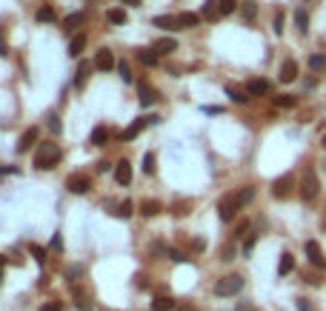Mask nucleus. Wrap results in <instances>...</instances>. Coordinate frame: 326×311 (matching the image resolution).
<instances>
[{"label":"nucleus","instance_id":"obj_1","mask_svg":"<svg viewBox=\"0 0 326 311\" xmlns=\"http://www.w3.org/2000/svg\"><path fill=\"white\" fill-rule=\"evenodd\" d=\"M60 157H63L60 146L46 140V143H40V149H37V154H35V168H55L60 163Z\"/></svg>","mask_w":326,"mask_h":311},{"label":"nucleus","instance_id":"obj_2","mask_svg":"<svg viewBox=\"0 0 326 311\" xmlns=\"http://www.w3.org/2000/svg\"><path fill=\"white\" fill-rule=\"evenodd\" d=\"M240 289H243V277L240 274H229V277H223V280L215 282V294L217 297H235Z\"/></svg>","mask_w":326,"mask_h":311},{"label":"nucleus","instance_id":"obj_3","mask_svg":"<svg viewBox=\"0 0 326 311\" xmlns=\"http://www.w3.org/2000/svg\"><path fill=\"white\" fill-rule=\"evenodd\" d=\"M320 191V183H318V174H315V168H306L304 180H300V197L304 200H315Z\"/></svg>","mask_w":326,"mask_h":311},{"label":"nucleus","instance_id":"obj_4","mask_svg":"<svg viewBox=\"0 0 326 311\" xmlns=\"http://www.w3.org/2000/svg\"><path fill=\"white\" fill-rule=\"evenodd\" d=\"M158 123H160V117H158V115L140 117L138 123H132L129 129H123V131H120V140H135V137H138V134H140V131L146 129V126H158Z\"/></svg>","mask_w":326,"mask_h":311},{"label":"nucleus","instance_id":"obj_5","mask_svg":"<svg viewBox=\"0 0 326 311\" xmlns=\"http://www.w3.org/2000/svg\"><path fill=\"white\" fill-rule=\"evenodd\" d=\"M238 211H240V206H238V200H235V194L223 197V200L217 203V214H220V220H223V223H232Z\"/></svg>","mask_w":326,"mask_h":311},{"label":"nucleus","instance_id":"obj_6","mask_svg":"<svg viewBox=\"0 0 326 311\" xmlns=\"http://www.w3.org/2000/svg\"><path fill=\"white\" fill-rule=\"evenodd\" d=\"M66 188H69L72 194H86L89 188H92V177H89V174H72V177L66 180Z\"/></svg>","mask_w":326,"mask_h":311},{"label":"nucleus","instance_id":"obj_7","mask_svg":"<svg viewBox=\"0 0 326 311\" xmlns=\"http://www.w3.org/2000/svg\"><path fill=\"white\" fill-rule=\"evenodd\" d=\"M292 186H295V177H292V174H283V177H278V180L272 183V194H275L278 200H281V197H289Z\"/></svg>","mask_w":326,"mask_h":311},{"label":"nucleus","instance_id":"obj_8","mask_svg":"<svg viewBox=\"0 0 326 311\" xmlns=\"http://www.w3.org/2000/svg\"><path fill=\"white\" fill-rule=\"evenodd\" d=\"M72 300H74V308H78V311H92L94 308L92 294H89L86 289H80V286H74V289H72Z\"/></svg>","mask_w":326,"mask_h":311},{"label":"nucleus","instance_id":"obj_9","mask_svg":"<svg viewBox=\"0 0 326 311\" xmlns=\"http://www.w3.org/2000/svg\"><path fill=\"white\" fill-rule=\"evenodd\" d=\"M306 257H309L312 266H318V268H326V257H323V248L315 243V240H306Z\"/></svg>","mask_w":326,"mask_h":311},{"label":"nucleus","instance_id":"obj_10","mask_svg":"<svg viewBox=\"0 0 326 311\" xmlns=\"http://www.w3.org/2000/svg\"><path fill=\"white\" fill-rule=\"evenodd\" d=\"M115 66H117V60H115V54H112L109 49H101L97 54H94V69H97V72H112Z\"/></svg>","mask_w":326,"mask_h":311},{"label":"nucleus","instance_id":"obj_11","mask_svg":"<svg viewBox=\"0 0 326 311\" xmlns=\"http://www.w3.org/2000/svg\"><path fill=\"white\" fill-rule=\"evenodd\" d=\"M37 140H40V129H37V126H29V129L20 134V140H17V152H29Z\"/></svg>","mask_w":326,"mask_h":311},{"label":"nucleus","instance_id":"obj_12","mask_svg":"<svg viewBox=\"0 0 326 311\" xmlns=\"http://www.w3.org/2000/svg\"><path fill=\"white\" fill-rule=\"evenodd\" d=\"M115 183L117 186H129L132 183V163L129 160H120L115 166Z\"/></svg>","mask_w":326,"mask_h":311},{"label":"nucleus","instance_id":"obj_13","mask_svg":"<svg viewBox=\"0 0 326 311\" xmlns=\"http://www.w3.org/2000/svg\"><path fill=\"white\" fill-rule=\"evenodd\" d=\"M281 83H292V80H297V63L295 60H286V63L281 66Z\"/></svg>","mask_w":326,"mask_h":311},{"label":"nucleus","instance_id":"obj_14","mask_svg":"<svg viewBox=\"0 0 326 311\" xmlns=\"http://www.w3.org/2000/svg\"><path fill=\"white\" fill-rule=\"evenodd\" d=\"M160 211H163V206H160L158 200H143L140 203V214H143V217H158Z\"/></svg>","mask_w":326,"mask_h":311},{"label":"nucleus","instance_id":"obj_15","mask_svg":"<svg viewBox=\"0 0 326 311\" xmlns=\"http://www.w3.org/2000/svg\"><path fill=\"white\" fill-rule=\"evenodd\" d=\"M292 268H295V257H292L289 251H283L281 254V263H278V274L286 277V274H292Z\"/></svg>","mask_w":326,"mask_h":311},{"label":"nucleus","instance_id":"obj_16","mask_svg":"<svg viewBox=\"0 0 326 311\" xmlns=\"http://www.w3.org/2000/svg\"><path fill=\"white\" fill-rule=\"evenodd\" d=\"M174 49H178V40H174V37H160L158 43H155V51H158V54H172Z\"/></svg>","mask_w":326,"mask_h":311},{"label":"nucleus","instance_id":"obj_17","mask_svg":"<svg viewBox=\"0 0 326 311\" xmlns=\"http://www.w3.org/2000/svg\"><path fill=\"white\" fill-rule=\"evenodd\" d=\"M109 137H112V131H109L106 126H94V131H92V137H89V140H92L94 146H106Z\"/></svg>","mask_w":326,"mask_h":311},{"label":"nucleus","instance_id":"obj_18","mask_svg":"<svg viewBox=\"0 0 326 311\" xmlns=\"http://www.w3.org/2000/svg\"><path fill=\"white\" fill-rule=\"evenodd\" d=\"M135 58H138L143 66H158V51L155 49H138L135 51Z\"/></svg>","mask_w":326,"mask_h":311},{"label":"nucleus","instance_id":"obj_19","mask_svg":"<svg viewBox=\"0 0 326 311\" xmlns=\"http://www.w3.org/2000/svg\"><path fill=\"white\" fill-rule=\"evenodd\" d=\"M83 49H86V35H74L72 43H69V54H72V58H80Z\"/></svg>","mask_w":326,"mask_h":311},{"label":"nucleus","instance_id":"obj_20","mask_svg":"<svg viewBox=\"0 0 326 311\" xmlns=\"http://www.w3.org/2000/svg\"><path fill=\"white\" fill-rule=\"evenodd\" d=\"M86 23V12H74V15H69L63 20V29L69 32V29H78V26H83Z\"/></svg>","mask_w":326,"mask_h":311},{"label":"nucleus","instance_id":"obj_21","mask_svg":"<svg viewBox=\"0 0 326 311\" xmlns=\"http://www.w3.org/2000/svg\"><path fill=\"white\" fill-rule=\"evenodd\" d=\"M152 26H155V29H178V17L160 15V17H155V20H152Z\"/></svg>","mask_w":326,"mask_h":311},{"label":"nucleus","instance_id":"obj_22","mask_svg":"<svg viewBox=\"0 0 326 311\" xmlns=\"http://www.w3.org/2000/svg\"><path fill=\"white\" fill-rule=\"evenodd\" d=\"M269 92V83L263 77H255L249 80V86H246V94H266Z\"/></svg>","mask_w":326,"mask_h":311},{"label":"nucleus","instance_id":"obj_23","mask_svg":"<svg viewBox=\"0 0 326 311\" xmlns=\"http://www.w3.org/2000/svg\"><path fill=\"white\" fill-rule=\"evenodd\" d=\"M138 92H140V106H152V103L158 100V94L146 86V83H138Z\"/></svg>","mask_w":326,"mask_h":311},{"label":"nucleus","instance_id":"obj_24","mask_svg":"<svg viewBox=\"0 0 326 311\" xmlns=\"http://www.w3.org/2000/svg\"><path fill=\"white\" fill-rule=\"evenodd\" d=\"M235 200H238V206H240V209H243V206H246V203H252V200H255V188H252V186L240 188L238 194H235Z\"/></svg>","mask_w":326,"mask_h":311},{"label":"nucleus","instance_id":"obj_25","mask_svg":"<svg viewBox=\"0 0 326 311\" xmlns=\"http://www.w3.org/2000/svg\"><path fill=\"white\" fill-rule=\"evenodd\" d=\"M126 20H129L126 9H109V23H115V26H123Z\"/></svg>","mask_w":326,"mask_h":311},{"label":"nucleus","instance_id":"obj_26","mask_svg":"<svg viewBox=\"0 0 326 311\" xmlns=\"http://www.w3.org/2000/svg\"><path fill=\"white\" fill-rule=\"evenodd\" d=\"M35 20L37 23H52V20H55V9H52V6H40L35 12Z\"/></svg>","mask_w":326,"mask_h":311},{"label":"nucleus","instance_id":"obj_27","mask_svg":"<svg viewBox=\"0 0 326 311\" xmlns=\"http://www.w3.org/2000/svg\"><path fill=\"white\" fill-rule=\"evenodd\" d=\"M172 308H174V300H172V297H155L152 311H172Z\"/></svg>","mask_w":326,"mask_h":311},{"label":"nucleus","instance_id":"obj_28","mask_svg":"<svg viewBox=\"0 0 326 311\" xmlns=\"http://www.w3.org/2000/svg\"><path fill=\"white\" fill-rule=\"evenodd\" d=\"M295 26H297V32H306V29H309V15H306L304 6L295 12Z\"/></svg>","mask_w":326,"mask_h":311},{"label":"nucleus","instance_id":"obj_29","mask_svg":"<svg viewBox=\"0 0 326 311\" xmlns=\"http://www.w3.org/2000/svg\"><path fill=\"white\" fill-rule=\"evenodd\" d=\"M200 23V17L192 15V12H183V15H178V26H186V29H192V26H197Z\"/></svg>","mask_w":326,"mask_h":311},{"label":"nucleus","instance_id":"obj_30","mask_svg":"<svg viewBox=\"0 0 326 311\" xmlns=\"http://www.w3.org/2000/svg\"><path fill=\"white\" fill-rule=\"evenodd\" d=\"M226 94H229V100H235V103H246L249 100V94L240 92V89H235V86H226Z\"/></svg>","mask_w":326,"mask_h":311},{"label":"nucleus","instance_id":"obj_31","mask_svg":"<svg viewBox=\"0 0 326 311\" xmlns=\"http://www.w3.org/2000/svg\"><path fill=\"white\" fill-rule=\"evenodd\" d=\"M235 9H238V0H217V12L220 15H232Z\"/></svg>","mask_w":326,"mask_h":311},{"label":"nucleus","instance_id":"obj_32","mask_svg":"<svg viewBox=\"0 0 326 311\" xmlns=\"http://www.w3.org/2000/svg\"><path fill=\"white\" fill-rule=\"evenodd\" d=\"M215 6H217L215 0H206V3H203V17H206V20H215V17L220 15V12H217Z\"/></svg>","mask_w":326,"mask_h":311},{"label":"nucleus","instance_id":"obj_33","mask_svg":"<svg viewBox=\"0 0 326 311\" xmlns=\"http://www.w3.org/2000/svg\"><path fill=\"white\" fill-rule=\"evenodd\" d=\"M132 211H135V203H132V200H123V203H120V206H117V217H132Z\"/></svg>","mask_w":326,"mask_h":311},{"label":"nucleus","instance_id":"obj_34","mask_svg":"<svg viewBox=\"0 0 326 311\" xmlns=\"http://www.w3.org/2000/svg\"><path fill=\"white\" fill-rule=\"evenodd\" d=\"M295 97H292V94H281V97H275V106H281V109H292V106H295Z\"/></svg>","mask_w":326,"mask_h":311},{"label":"nucleus","instance_id":"obj_35","mask_svg":"<svg viewBox=\"0 0 326 311\" xmlns=\"http://www.w3.org/2000/svg\"><path fill=\"white\" fill-rule=\"evenodd\" d=\"M117 72H120L123 83H132V72H129V63H126V60H117Z\"/></svg>","mask_w":326,"mask_h":311},{"label":"nucleus","instance_id":"obj_36","mask_svg":"<svg viewBox=\"0 0 326 311\" xmlns=\"http://www.w3.org/2000/svg\"><path fill=\"white\" fill-rule=\"evenodd\" d=\"M49 131L52 134H60V131H63V123H60L58 115H49Z\"/></svg>","mask_w":326,"mask_h":311},{"label":"nucleus","instance_id":"obj_37","mask_svg":"<svg viewBox=\"0 0 326 311\" xmlns=\"http://www.w3.org/2000/svg\"><path fill=\"white\" fill-rule=\"evenodd\" d=\"M143 172H146V174H155V154H152V152L143 154Z\"/></svg>","mask_w":326,"mask_h":311},{"label":"nucleus","instance_id":"obj_38","mask_svg":"<svg viewBox=\"0 0 326 311\" xmlns=\"http://www.w3.org/2000/svg\"><path fill=\"white\" fill-rule=\"evenodd\" d=\"M86 74H89V66L86 63H83V66H80V69H78V77H74V86H83V83H86Z\"/></svg>","mask_w":326,"mask_h":311},{"label":"nucleus","instance_id":"obj_39","mask_svg":"<svg viewBox=\"0 0 326 311\" xmlns=\"http://www.w3.org/2000/svg\"><path fill=\"white\" fill-rule=\"evenodd\" d=\"M169 260L172 263H189V257L183 251H178V248H169Z\"/></svg>","mask_w":326,"mask_h":311},{"label":"nucleus","instance_id":"obj_40","mask_svg":"<svg viewBox=\"0 0 326 311\" xmlns=\"http://www.w3.org/2000/svg\"><path fill=\"white\" fill-rule=\"evenodd\" d=\"M309 66H312V69H323V66H326V54H312Z\"/></svg>","mask_w":326,"mask_h":311},{"label":"nucleus","instance_id":"obj_41","mask_svg":"<svg viewBox=\"0 0 326 311\" xmlns=\"http://www.w3.org/2000/svg\"><path fill=\"white\" fill-rule=\"evenodd\" d=\"M29 251H32V257H35L37 263H46V248H40V246H29Z\"/></svg>","mask_w":326,"mask_h":311},{"label":"nucleus","instance_id":"obj_42","mask_svg":"<svg viewBox=\"0 0 326 311\" xmlns=\"http://www.w3.org/2000/svg\"><path fill=\"white\" fill-rule=\"evenodd\" d=\"M255 12H258V9H255V0H246V3H243V17H246V20H252Z\"/></svg>","mask_w":326,"mask_h":311},{"label":"nucleus","instance_id":"obj_43","mask_svg":"<svg viewBox=\"0 0 326 311\" xmlns=\"http://www.w3.org/2000/svg\"><path fill=\"white\" fill-rule=\"evenodd\" d=\"M255 243H258V234H249V237H246V243H243V254H246V257L252 254Z\"/></svg>","mask_w":326,"mask_h":311},{"label":"nucleus","instance_id":"obj_44","mask_svg":"<svg viewBox=\"0 0 326 311\" xmlns=\"http://www.w3.org/2000/svg\"><path fill=\"white\" fill-rule=\"evenodd\" d=\"M66 305L60 303V300H52V303H46V305H40V311H63Z\"/></svg>","mask_w":326,"mask_h":311},{"label":"nucleus","instance_id":"obj_45","mask_svg":"<svg viewBox=\"0 0 326 311\" xmlns=\"http://www.w3.org/2000/svg\"><path fill=\"white\" fill-rule=\"evenodd\" d=\"M9 54V43H6V32L0 29V58H6Z\"/></svg>","mask_w":326,"mask_h":311},{"label":"nucleus","instance_id":"obj_46","mask_svg":"<svg viewBox=\"0 0 326 311\" xmlns=\"http://www.w3.org/2000/svg\"><path fill=\"white\" fill-rule=\"evenodd\" d=\"M172 214H174V217H183V214H189V203H178Z\"/></svg>","mask_w":326,"mask_h":311},{"label":"nucleus","instance_id":"obj_47","mask_svg":"<svg viewBox=\"0 0 326 311\" xmlns=\"http://www.w3.org/2000/svg\"><path fill=\"white\" fill-rule=\"evenodd\" d=\"M295 303H297V311H312V305H309V300H304V297H297Z\"/></svg>","mask_w":326,"mask_h":311},{"label":"nucleus","instance_id":"obj_48","mask_svg":"<svg viewBox=\"0 0 326 311\" xmlns=\"http://www.w3.org/2000/svg\"><path fill=\"white\" fill-rule=\"evenodd\" d=\"M281 32H283V15L278 12L275 15V35H281Z\"/></svg>","mask_w":326,"mask_h":311},{"label":"nucleus","instance_id":"obj_49","mask_svg":"<svg viewBox=\"0 0 326 311\" xmlns=\"http://www.w3.org/2000/svg\"><path fill=\"white\" fill-rule=\"evenodd\" d=\"M223 260H235V248H232V246L223 248Z\"/></svg>","mask_w":326,"mask_h":311},{"label":"nucleus","instance_id":"obj_50","mask_svg":"<svg viewBox=\"0 0 326 311\" xmlns=\"http://www.w3.org/2000/svg\"><path fill=\"white\" fill-rule=\"evenodd\" d=\"M246 229H249V223H246V220H243V223H240V225H238V229H235V234H238V237H240V234L246 232Z\"/></svg>","mask_w":326,"mask_h":311},{"label":"nucleus","instance_id":"obj_51","mask_svg":"<svg viewBox=\"0 0 326 311\" xmlns=\"http://www.w3.org/2000/svg\"><path fill=\"white\" fill-rule=\"evenodd\" d=\"M0 174H17V166H6V168H0Z\"/></svg>","mask_w":326,"mask_h":311},{"label":"nucleus","instance_id":"obj_52","mask_svg":"<svg viewBox=\"0 0 326 311\" xmlns=\"http://www.w3.org/2000/svg\"><path fill=\"white\" fill-rule=\"evenodd\" d=\"M203 111H206V115H220V109H217V106H206Z\"/></svg>","mask_w":326,"mask_h":311},{"label":"nucleus","instance_id":"obj_53","mask_svg":"<svg viewBox=\"0 0 326 311\" xmlns=\"http://www.w3.org/2000/svg\"><path fill=\"white\" fill-rule=\"evenodd\" d=\"M120 3H126V6H138L140 0H120Z\"/></svg>","mask_w":326,"mask_h":311},{"label":"nucleus","instance_id":"obj_54","mask_svg":"<svg viewBox=\"0 0 326 311\" xmlns=\"http://www.w3.org/2000/svg\"><path fill=\"white\" fill-rule=\"evenodd\" d=\"M178 311H192V305H183V308H178Z\"/></svg>","mask_w":326,"mask_h":311},{"label":"nucleus","instance_id":"obj_55","mask_svg":"<svg viewBox=\"0 0 326 311\" xmlns=\"http://www.w3.org/2000/svg\"><path fill=\"white\" fill-rule=\"evenodd\" d=\"M3 263H6V257H0V268H3Z\"/></svg>","mask_w":326,"mask_h":311},{"label":"nucleus","instance_id":"obj_56","mask_svg":"<svg viewBox=\"0 0 326 311\" xmlns=\"http://www.w3.org/2000/svg\"><path fill=\"white\" fill-rule=\"evenodd\" d=\"M323 149H326V134H323Z\"/></svg>","mask_w":326,"mask_h":311},{"label":"nucleus","instance_id":"obj_57","mask_svg":"<svg viewBox=\"0 0 326 311\" xmlns=\"http://www.w3.org/2000/svg\"><path fill=\"white\" fill-rule=\"evenodd\" d=\"M0 282H3V271H0Z\"/></svg>","mask_w":326,"mask_h":311}]
</instances>
